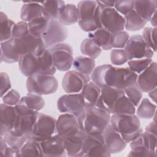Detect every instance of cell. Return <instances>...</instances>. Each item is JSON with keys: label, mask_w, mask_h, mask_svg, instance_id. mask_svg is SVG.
<instances>
[{"label": "cell", "mask_w": 157, "mask_h": 157, "mask_svg": "<svg viewBox=\"0 0 157 157\" xmlns=\"http://www.w3.org/2000/svg\"><path fill=\"white\" fill-rule=\"evenodd\" d=\"M138 75L129 67H118L111 64H103L95 67L91 74L92 81L100 88L104 85L118 89L137 86Z\"/></svg>", "instance_id": "obj_1"}, {"label": "cell", "mask_w": 157, "mask_h": 157, "mask_svg": "<svg viewBox=\"0 0 157 157\" xmlns=\"http://www.w3.org/2000/svg\"><path fill=\"white\" fill-rule=\"evenodd\" d=\"M111 114L95 105H85L78 116L80 129L86 134H102L110 123Z\"/></svg>", "instance_id": "obj_2"}, {"label": "cell", "mask_w": 157, "mask_h": 157, "mask_svg": "<svg viewBox=\"0 0 157 157\" xmlns=\"http://www.w3.org/2000/svg\"><path fill=\"white\" fill-rule=\"evenodd\" d=\"M110 123L127 144H129L143 132L139 118L135 114L112 115Z\"/></svg>", "instance_id": "obj_3"}, {"label": "cell", "mask_w": 157, "mask_h": 157, "mask_svg": "<svg viewBox=\"0 0 157 157\" xmlns=\"http://www.w3.org/2000/svg\"><path fill=\"white\" fill-rule=\"evenodd\" d=\"M18 112V117L14 128L10 131L13 134L30 139L32 132L39 116V112L28 109L18 102L15 106Z\"/></svg>", "instance_id": "obj_4"}, {"label": "cell", "mask_w": 157, "mask_h": 157, "mask_svg": "<svg viewBox=\"0 0 157 157\" xmlns=\"http://www.w3.org/2000/svg\"><path fill=\"white\" fill-rule=\"evenodd\" d=\"M1 62L13 63L18 62L24 55L29 53L25 37L11 38L1 42Z\"/></svg>", "instance_id": "obj_5"}, {"label": "cell", "mask_w": 157, "mask_h": 157, "mask_svg": "<svg viewBox=\"0 0 157 157\" xmlns=\"http://www.w3.org/2000/svg\"><path fill=\"white\" fill-rule=\"evenodd\" d=\"M96 14L99 28L112 34L123 31L124 29V18L114 7H105L98 5Z\"/></svg>", "instance_id": "obj_6"}, {"label": "cell", "mask_w": 157, "mask_h": 157, "mask_svg": "<svg viewBox=\"0 0 157 157\" xmlns=\"http://www.w3.org/2000/svg\"><path fill=\"white\" fill-rule=\"evenodd\" d=\"M26 88L29 93L48 95L55 93L58 87V82L53 75L37 74L28 77Z\"/></svg>", "instance_id": "obj_7"}, {"label": "cell", "mask_w": 157, "mask_h": 157, "mask_svg": "<svg viewBox=\"0 0 157 157\" xmlns=\"http://www.w3.org/2000/svg\"><path fill=\"white\" fill-rule=\"evenodd\" d=\"M56 69L68 71L72 66L74 61L73 50L67 43H60L48 48Z\"/></svg>", "instance_id": "obj_8"}, {"label": "cell", "mask_w": 157, "mask_h": 157, "mask_svg": "<svg viewBox=\"0 0 157 157\" xmlns=\"http://www.w3.org/2000/svg\"><path fill=\"white\" fill-rule=\"evenodd\" d=\"M56 121L50 115L39 113L30 139L40 142L56 134Z\"/></svg>", "instance_id": "obj_9"}, {"label": "cell", "mask_w": 157, "mask_h": 157, "mask_svg": "<svg viewBox=\"0 0 157 157\" xmlns=\"http://www.w3.org/2000/svg\"><path fill=\"white\" fill-rule=\"evenodd\" d=\"M110 156L111 154L105 145L102 134L99 135L85 134L79 157Z\"/></svg>", "instance_id": "obj_10"}, {"label": "cell", "mask_w": 157, "mask_h": 157, "mask_svg": "<svg viewBox=\"0 0 157 157\" xmlns=\"http://www.w3.org/2000/svg\"><path fill=\"white\" fill-rule=\"evenodd\" d=\"M124 50L127 53L129 60L151 58L155 53L145 43L142 36L139 34L129 37Z\"/></svg>", "instance_id": "obj_11"}, {"label": "cell", "mask_w": 157, "mask_h": 157, "mask_svg": "<svg viewBox=\"0 0 157 157\" xmlns=\"http://www.w3.org/2000/svg\"><path fill=\"white\" fill-rule=\"evenodd\" d=\"M67 31L58 20L50 19L46 29L42 36V39L47 48L63 43L67 37Z\"/></svg>", "instance_id": "obj_12"}, {"label": "cell", "mask_w": 157, "mask_h": 157, "mask_svg": "<svg viewBox=\"0 0 157 157\" xmlns=\"http://www.w3.org/2000/svg\"><path fill=\"white\" fill-rule=\"evenodd\" d=\"M85 107V104L80 93L64 94L57 101V108L60 112L76 117L82 112Z\"/></svg>", "instance_id": "obj_13"}, {"label": "cell", "mask_w": 157, "mask_h": 157, "mask_svg": "<svg viewBox=\"0 0 157 157\" xmlns=\"http://www.w3.org/2000/svg\"><path fill=\"white\" fill-rule=\"evenodd\" d=\"M91 77L75 70L68 71L62 80V87L67 94L79 93L84 86L90 82Z\"/></svg>", "instance_id": "obj_14"}, {"label": "cell", "mask_w": 157, "mask_h": 157, "mask_svg": "<svg viewBox=\"0 0 157 157\" xmlns=\"http://www.w3.org/2000/svg\"><path fill=\"white\" fill-rule=\"evenodd\" d=\"M56 129V134L63 138L73 136L81 130L77 117L69 113H63L58 117Z\"/></svg>", "instance_id": "obj_15"}, {"label": "cell", "mask_w": 157, "mask_h": 157, "mask_svg": "<svg viewBox=\"0 0 157 157\" xmlns=\"http://www.w3.org/2000/svg\"><path fill=\"white\" fill-rule=\"evenodd\" d=\"M40 144L44 156L61 157L67 156L64 139L58 134L40 142Z\"/></svg>", "instance_id": "obj_16"}, {"label": "cell", "mask_w": 157, "mask_h": 157, "mask_svg": "<svg viewBox=\"0 0 157 157\" xmlns=\"http://www.w3.org/2000/svg\"><path fill=\"white\" fill-rule=\"evenodd\" d=\"M102 136L105 145L111 155L122 151L126 147L127 143L120 134L113 129L110 123L104 129Z\"/></svg>", "instance_id": "obj_17"}, {"label": "cell", "mask_w": 157, "mask_h": 157, "mask_svg": "<svg viewBox=\"0 0 157 157\" xmlns=\"http://www.w3.org/2000/svg\"><path fill=\"white\" fill-rule=\"evenodd\" d=\"M157 63L155 61L137 76V86L142 93H148L156 88Z\"/></svg>", "instance_id": "obj_18"}, {"label": "cell", "mask_w": 157, "mask_h": 157, "mask_svg": "<svg viewBox=\"0 0 157 157\" xmlns=\"http://www.w3.org/2000/svg\"><path fill=\"white\" fill-rule=\"evenodd\" d=\"M124 94L123 90L104 85L101 88V94L95 106L110 113V110L117 101Z\"/></svg>", "instance_id": "obj_19"}, {"label": "cell", "mask_w": 157, "mask_h": 157, "mask_svg": "<svg viewBox=\"0 0 157 157\" xmlns=\"http://www.w3.org/2000/svg\"><path fill=\"white\" fill-rule=\"evenodd\" d=\"M0 136L3 137L14 128L18 117V112L15 106L2 103L0 105Z\"/></svg>", "instance_id": "obj_20"}, {"label": "cell", "mask_w": 157, "mask_h": 157, "mask_svg": "<svg viewBox=\"0 0 157 157\" xmlns=\"http://www.w3.org/2000/svg\"><path fill=\"white\" fill-rule=\"evenodd\" d=\"M85 134L84 132L80 130L73 136L63 138L67 156L79 157Z\"/></svg>", "instance_id": "obj_21"}, {"label": "cell", "mask_w": 157, "mask_h": 157, "mask_svg": "<svg viewBox=\"0 0 157 157\" xmlns=\"http://www.w3.org/2000/svg\"><path fill=\"white\" fill-rule=\"evenodd\" d=\"M18 67L21 73L27 77L38 74L37 56L31 53L23 55L18 61Z\"/></svg>", "instance_id": "obj_22"}, {"label": "cell", "mask_w": 157, "mask_h": 157, "mask_svg": "<svg viewBox=\"0 0 157 157\" xmlns=\"http://www.w3.org/2000/svg\"><path fill=\"white\" fill-rule=\"evenodd\" d=\"M42 15H45L42 2H25L21 8L20 18L23 21L28 23L32 20Z\"/></svg>", "instance_id": "obj_23"}, {"label": "cell", "mask_w": 157, "mask_h": 157, "mask_svg": "<svg viewBox=\"0 0 157 157\" xmlns=\"http://www.w3.org/2000/svg\"><path fill=\"white\" fill-rule=\"evenodd\" d=\"M88 38L91 39L102 50H110L112 49V34L109 31L99 28L93 32L88 33Z\"/></svg>", "instance_id": "obj_24"}, {"label": "cell", "mask_w": 157, "mask_h": 157, "mask_svg": "<svg viewBox=\"0 0 157 157\" xmlns=\"http://www.w3.org/2000/svg\"><path fill=\"white\" fill-rule=\"evenodd\" d=\"M156 1H134V10L147 22L149 21L155 12H156Z\"/></svg>", "instance_id": "obj_25"}, {"label": "cell", "mask_w": 157, "mask_h": 157, "mask_svg": "<svg viewBox=\"0 0 157 157\" xmlns=\"http://www.w3.org/2000/svg\"><path fill=\"white\" fill-rule=\"evenodd\" d=\"M58 20L64 26L74 25L78 22L77 6L73 4H65L61 9Z\"/></svg>", "instance_id": "obj_26"}, {"label": "cell", "mask_w": 157, "mask_h": 157, "mask_svg": "<svg viewBox=\"0 0 157 157\" xmlns=\"http://www.w3.org/2000/svg\"><path fill=\"white\" fill-rule=\"evenodd\" d=\"M38 74L45 75H54L56 71L51 53L48 48L37 56Z\"/></svg>", "instance_id": "obj_27"}, {"label": "cell", "mask_w": 157, "mask_h": 157, "mask_svg": "<svg viewBox=\"0 0 157 157\" xmlns=\"http://www.w3.org/2000/svg\"><path fill=\"white\" fill-rule=\"evenodd\" d=\"M85 105H95L101 94V88L93 82L87 83L80 92Z\"/></svg>", "instance_id": "obj_28"}, {"label": "cell", "mask_w": 157, "mask_h": 157, "mask_svg": "<svg viewBox=\"0 0 157 157\" xmlns=\"http://www.w3.org/2000/svg\"><path fill=\"white\" fill-rule=\"evenodd\" d=\"M142 133L129 143L131 151L128 156L155 157L156 156V151H151L145 146Z\"/></svg>", "instance_id": "obj_29"}, {"label": "cell", "mask_w": 157, "mask_h": 157, "mask_svg": "<svg viewBox=\"0 0 157 157\" xmlns=\"http://www.w3.org/2000/svg\"><path fill=\"white\" fill-rule=\"evenodd\" d=\"M136 112V106L127 98L125 94L120 97L113 105L111 115H132Z\"/></svg>", "instance_id": "obj_30"}, {"label": "cell", "mask_w": 157, "mask_h": 157, "mask_svg": "<svg viewBox=\"0 0 157 157\" xmlns=\"http://www.w3.org/2000/svg\"><path fill=\"white\" fill-rule=\"evenodd\" d=\"M94 59L88 56H79L74 58L72 67L75 71L86 75H91L95 69Z\"/></svg>", "instance_id": "obj_31"}, {"label": "cell", "mask_w": 157, "mask_h": 157, "mask_svg": "<svg viewBox=\"0 0 157 157\" xmlns=\"http://www.w3.org/2000/svg\"><path fill=\"white\" fill-rule=\"evenodd\" d=\"M124 28L129 31H136L142 29L147 24V21L142 19L134 10L131 11L124 16Z\"/></svg>", "instance_id": "obj_32"}, {"label": "cell", "mask_w": 157, "mask_h": 157, "mask_svg": "<svg viewBox=\"0 0 157 157\" xmlns=\"http://www.w3.org/2000/svg\"><path fill=\"white\" fill-rule=\"evenodd\" d=\"M48 19L45 15L37 17L28 23L29 33L33 37L41 38L48 24Z\"/></svg>", "instance_id": "obj_33"}, {"label": "cell", "mask_w": 157, "mask_h": 157, "mask_svg": "<svg viewBox=\"0 0 157 157\" xmlns=\"http://www.w3.org/2000/svg\"><path fill=\"white\" fill-rule=\"evenodd\" d=\"M19 102L28 109L37 112L42 110L45 106V101L42 96L29 93L21 98Z\"/></svg>", "instance_id": "obj_34"}, {"label": "cell", "mask_w": 157, "mask_h": 157, "mask_svg": "<svg viewBox=\"0 0 157 157\" xmlns=\"http://www.w3.org/2000/svg\"><path fill=\"white\" fill-rule=\"evenodd\" d=\"M98 4L96 1H81L77 5L78 20H85L95 15Z\"/></svg>", "instance_id": "obj_35"}, {"label": "cell", "mask_w": 157, "mask_h": 157, "mask_svg": "<svg viewBox=\"0 0 157 157\" xmlns=\"http://www.w3.org/2000/svg\"><path fill=\"white\" fill-rule=\"evenodd\" d=\"M15 23L9 19L3 12H0V41H6L12 38V32Z\"/></svg>", "instance_id": "obj_36"}, {"label": "cell", "mask_w": 157, "mask_h": 157, "mask_svg": "<svg viewBox=\"0 0 157 157\" xmlns=\"http://www.w3.org/2000/svg\"><path fill=\"white\" fill-rule=\"evenodd\" d=\"M65 5L63 1H46L42 2L45 15L48 19L58 20L61 8Z\"/></svg>", "instance_id": "obj_37"}, {"label": "cell", "mask_w": 157, "mask_h": 157, "mask_svg": "<svg viewBox=\"0 0 157 157\" xmlns=\"http://www.w3.org/2000/svg\"><path fill=\"white\" fill-rule=\"evenodd\" d=\"M156 105L149 99L144 98L137 107V116L142 119H151L156 113Z\"/></svg>", "instance_id": "obj_38"}, {"label": "cell", "mask_w": 157, "mask_h": 157, "mask_svg": "<svg viewBox=\"0 0 157 157\" xmlns=\"http://www.w3.org/2000/svg\"><path fill=\"white\" fill-rule=\"evenodd\" d=\"M21 156H44L39 142L29 139L21 150Z\"/></svg>", "instance_id": "obj_39"}, {"label": "cell", "mask_w": 157, "mask_h": 157, "mask_svg": "<svg viewBox=\"0 0 157 157\" xmlns=\"http://www.w3.org/2000/svg\"><path fill=\"white\" fill-rule=\"evenodd\" d=\"M80 49L82 54L93 59L98 58L102 52V49L88 37L82 42Z\"/></svg>", "instance_id": "obj_40"}, {"label": "cell", "mask_w": 157, "mask_h": 157, "mask_svg": "<svg viewBox=\"0 0 157 157\" xmlns=\"http://www.w3.org/2000/svg\"><path fill=\"white\" fill-rule=\"evenodd\" d=\"M151 58H141L129 60L128 65L129 69L137 75L147 69L152 63Z\"/></svg>", "instance_id": "obj_41"}, {"label": "cell", "mask_w": 157, "mask_h": 157, "mask_svg": "<svg viewBox=\"0 0 157 157\" xmlns=\"http://www.w3.org/2000/svg\"><path fill=\"white\" fill-rule=\"evenodd\" d=\"M3 137L5 139L8 146L20 150L28 139L26 137L17 136L12 134L10 132H8Z\"/></svg>", "instance_id": "obj_42"}, {"label": "cell", "mask_w": 157, "mask_h": 157, "mask_svg": "<svg viewBox=\"0 0 157 157\" xmlns=\"http://www.w3.org/2000/svg\"><path fill=\"white\" fill-rule=\"evenodd\" d=\"M142 36L145 43L155 53L156 51V28H145Z\"/></svg>", "instance_id": "obj_43"}, {"label": "cell", "mask_w": 157, "mask_h": 157, "mask_svg": "<svg viewBox=\"0 0 157 157\" xmlns=\"http://www.w3.org/2000/svg\"><path fill=\"white\" fill-rule=\"evenodd\" d=\"M77 23L82 30L88 33L93 32L97 29L99 28V25L98 20L96 11L94 16L87 19L78 20Z\"/></svg>", "instance_id": "obj_44"}, {"label": "cell", "mask_w": 157, "mask_h": 157, "mask_svg": "<svg viewBox=\"0 0 157 157\" xmlns=\"http://www.w3.org/2000/svg\"><path fill=\"white\" fill-rule=\"evenodd\" d=\"M129 39V34L124 31H121L115 34H112V48L117 49H123L125 47Z\"/></svg>", "instance_id": "obj_45"}, {"label": "cell", "mask_w": 157, "mask_h": 157, "mask_svg": "<svg viewBox=\"0 0 157 157\" xmlns=\"http://www.w3.org/2000/svg\"><path fill=\"white\" fill-rule=\"evenodd\" d=\"M128 57L124 49L115 48L110 53V61L113 65L121 66L128 61Z\"/></svg>", "instance_id": "obj_46"}, {"label": "cell", "mask_w": 157, "mask_h": 157, "mask_svg": "<svg viewBox=\"0 0 157 157\" xmlns=\"http://www.w3.org/2000/svg\"><path fill=\"white\" fill-rule=\"evenodd\" d=\"M124 90L125 95L136 107L140 103L142 98V92L137 86H130L125 88Z\"/></svg>", "instance_id": "obj_47"}, {"label": "cell", "mask_w": 157, "mask_h": 157, "mask_svg": "<svg viewBox=\"0 0 157 157\" xmlns=\"http://www.w3.org/2000/svg\"><path fill=\"white\" fill-rule=\"evenodd\" d=\"M134 1H115L114 9L121 15L124 16L131 11L134 10Z\"/></svg>", "instance_id": "obj_48"}, {"label": "cell", "mask_w": 157, "mask_h": 157, "mask_svg": "<svg viewBox=\"0 0 157 157\" xmlns=\"http://www.w3.org/2000/svg\"><path fill=\"white\" fill-rule=\"evenodd\" d=\"M29 34L28 25L27 22L21 21L15 23L12 32V38H21Z\"/></svg>", "instance_id": "obj_49"}, {"label": "cell", "mask_w": 157, "mask_h": 157, "mask_svg": "<svg viewBox=\"0 0 157 157\" xmlns=\"http://www.w3.org/2000/svg\"><path fill=\"white\" fill-rule=\"evenodd\" d=\"M20 99V93L14 89H11L2 97L3 103L10 106H15Z\"/></svg>", "instance_id": "obj_50"}, {"label": "cell", "mask_w": 157, "mask_h": 157, "mask_svg": "<svg viewBox=\"0 0 157 157\" xmlns=\"http://www.w3.org/2000/svg\"><path fill=\"white\" fill-rule=\"evenodd\" d=\"M142 138L145 146L150 150L156 151V134L145 131L142 132Z\"/></svg>", "instance_id": "obj_51"}, {"label": "cell", "mask_w": 157, "mask_h": 157, "mask_svg": "<svg viewBox=\"0 0 157 157\" xmlns=\"http://www.w3.org/2000/svg\"><path fill=\"white\" fill-rule=\"evenodd\" d=\"M1 77V98L9 90H11L12 85L9 75L6 72H2L0 74Z\"/></svg>", "instance_id": "obj_52"}, {"label": "cell", "mask_w": 157, "mask_h": 157, "mask_svg": "<svg viewBox=\"0 0 157 157\" xmlns=\"http://www.w3.org/2000/svg\"><path fill=\"white\" fill-rule=\"evenodd\" d=\"M3 156H12V157H19L21 156V151L20 150L15 149L9 146H7V148L6 149L3 155Z\"/></svg>", "instance_id": "obj_53"}, {"label": "cell", "mask_w": 157, "mask_h": 157, "mask_svg": "<svg viewBox=\"0 0 157 157\" xmlns=\"http://www.w3.org/2000/svg\"><path fill=\"white\" fill-rule=\"evenodd\" d=\"M98 6L105 7H113L115 1H96Z\"/></svg>", "instance_id": "obj_54"}, {"label": "cell", "mask_w": 157, "mask_h": 157, "mask_svg": "<svg viewBox=\"0 0 157 157\" xmlns=\"http://www.w3.org/2000/svg\"><path fill=\"white\" fill-rule=\"evenodd\" d=\"M145 131L151 132L153 134H156L157 133V131H156V122L155 121H152L151 122L150 124H148L146 128Z\"/></svg>", "instance_id": "obj_55"}, {"label": "cell", "mask_w": 157, "mask_h": 157, "mask_svg": "<svg viewBox=\"0 0 157 157\" xmlns=\"http://www.w3.org/2000/svg\"><path fill=\"white\" fill-rule=\"evenodd\" d=\"M149 97L152 99V101L156 103V88L153 89V90L150 91L148 93Z\"/></svg>", "instance_id": "obj_56"}, {"label": "cell", "mask_w": 157, "mask_h": 157, "mask_svg": "<svg viewBox=\"0 0 157 157\" xmlns=\"http://www.w3.org/2000/svg\"><path fill=\"white\" fill-rule=\"evenodd\" d=\"M149 21L154 28H156V12H155Z\"/></svg>", "instance_id": "obj_57"}]
</instances>
